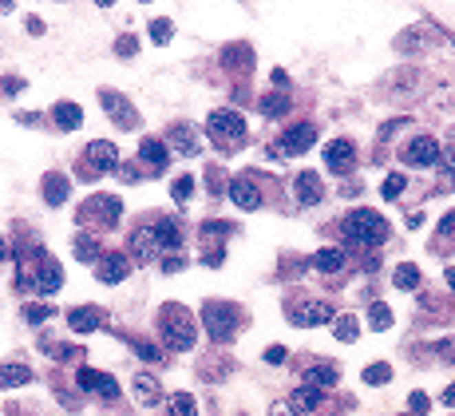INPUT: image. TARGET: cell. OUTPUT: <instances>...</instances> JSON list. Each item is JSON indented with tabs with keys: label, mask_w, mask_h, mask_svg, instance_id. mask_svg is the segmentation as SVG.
Segmentation results:
<instances>
[{
	"label": "cell",
	"mask_w": 455,
	"mask_h": 416,
	"mask_svg": "<svg viewBox=\"0 0 455 416\" xmlns=\"http://www.w3.org/2000/svg\"><path fill=\"white\" fill-rule=\"evenodd\" d=\"M24 28H28L32 36H40V32H44V20H40V17H28V20H24Z\"/></svg>",
	"instance_id": "cell-50"
},
{
	"label": "cell",
	"mask_w": 455,
	"mask_h": 416,
	"mask_svg": "<svg viewBox=\"0 0 455 416\" xmlns=\"http://www.w3.org/2000/svg\"><path fill=\"white\" fill-rule=\"evenodd\" d=\"M289 404H293V413H317V408H321V404H325V393H321V388H317V384H305V388H297V393H293V397H289Z\"/></svg>",
	"instance_id": "cell-20"
},
{
	"label": "cell",
	"mask_w": 455,
	"mask_h": 416,
	"mask_svg": "<svg viewBox=\"0 0 455 416\" xmlns=\"http://www.w3.org/2000/svg\"><path fill=\"white\" fill-rule=\"evenodd\" d=\"M443 230H455V210L447 214V218H443Z\"/></svg>",
	"instance_id": "cell-56"
},
{
	"label": "cell",
	"mask_w": 455,
	"mask_h": 416,
	"mask_svg": "<svg viewBox=\"0 0 455 416\" xmlns=\"http://www.w3.org/2000/svg\"><path fill=\"white\" fill-rule=\"evenodd\" d=\"M95 4H103V8H111V4H115V0H95Z\"/></svg>",
	"instance_id": "cell-58"
},
{
	"label": "cell",
	"mask_w": 455,
	"mask_h": 416,
	"mask_svg": "<svg viewBox=\"0 0 455 416\" xmlns=\"http://www.w3.org/2000/svg\"><path fill=\"white\" fill-rule=\"evenodd\" d=\"M16 92H24V80L20 76H4V96H16Z\"/></svg>",
	"instance_id": "cell-47"
},
{
	"label": "cell",
	"mask_w": 455,
	"mask_h": 416,
	"mask_svg": "<svg viewBox=\"0 0 455 416\" xmlns=\"http://www.w3.org/2000/svg\"><path fill=\"white\" fill-rule=\"evenodd\" d=\"M285 357H289V353H285V345H269V349H266V361H269V365H282Z\"/></svg>",
	"instance_id": "cell-46"
},
{
	"label": "cell",
	"mask_w": 455,
	"mask_h": 416,
	"mask_svg": "<svg viewBox=\"0 0 455 416\" xmlns=\"http://www.w3.org/2000/svg\"><path fill=\"white\" fill-rule=\"evenodd\" d=\"M388 381H392V365L372 361V365L364 368V384H388Z\"/></svg>",
	"instance_id": "cell-34"
},
{
	"label": "cell",
	"mask_w": 455,
	"mask_h": 416,
	"mask_svg": "<svg viewBox=\"0 0 455 416\" xmlns=\"http://www.w3.org/2000/svg\"><path fill=\"white\" fill-rule=\"evenodd\" d=\"M67 194H72V183H67L60 171H47V175H44V202H47V207H63V202H67Z\"/></svg>",
	"instance_id": "cell-17"
},
{
	"label": "cell",
	"mask_w": 455,
	"mask_h": 416,
	"mask_svg": "<svg viewBox=\"0 0 455 416\" xmlns=\"http://www.w3.org/2000/svg\"><path fill=\"white\" fill-rule=\"evenodd\" d=\"M16 0H0V8H4V12H8V8H12Z\"/></svg>",
	"instance_id": "cell-57"
},
{
	"label": "cell",
	"mask_w": 455,
	"mask_h": 416,
	"mask_svg": "<svg viewBox=\"0 0 455 416\" xmlns=\"http://www.w3.org/2000/svg\"><path fill=\"white\" fill-rule=\"evenodd\" d=\"M230 202H234L237 210H257L262 207L257 183H253V178H234V183H230Z\"/></svg>",
	"instance_id": "cell-13"
},
{
	"label": "cell",
	"mask_w": 455,
	"mask_h": 416,
	"mask_svg": "<svg viewBox=\"0 0 455 416\" xmlns=\"http://www.w3.org/2000/svg\"><path fill=\"white\" fill-rule=\"evenodd\" d=\"M443 404H447V408H455V384H447V388H443Z\"/></svg>",
	"instance_id": "cell-54"
},
{
	"label": "cell",
	"mask_w": 455,
	"mask_h": 416,
	"mask_svg": "<svg viewBox=\"0 0 455 416\" xmlns=\"http://www.w3.org/2000/svg\"><path fill=\"white\" fill-rule=\"evenodd\" d=\"M131 393H135V400L139 404H158V381H155V373H135V381H131Z\"/></svg>",
	"instance_id": "cell-22"
},
{
	"label": "cell",
	"mask_w": 455,
	"mask_h": 416,
	"mask_svg": "<svg viewBox=\"0 0 455 416\" xmlns=\"http://www.w3.org/2000/svg\"><path fill=\"white\" fill-rule=\"evenodd\" d=\"M8 254H12V246H8V242L0 238V262H4V258H8Z\"/></svg>",
	"instance_id": "cell-55"
},
{
	"label": "cell",
	"mask_w": 455,
	"mask_h": 416,
	"mask_svg": "<svg viewBox=\"0 0 455 416\" xmlns=\"http://www.w3.org/2000/svg\"><path fill=\"white\" fill-rule=\"evenodd\" d=\"M352 159H357V147L348 143V139H332V143L325 147V167H329V171H345Z\"/></svg>",
	"instance_id": "cell-16"
},
{
	"label": "cell",
	"mask_w": 455,
	"mask_h": 416,
	"mask_svg": "<svg viewBox=\"0 0 455 416\" xmlns=\"http://www.w3.org/2000/svg\"><path fill=\"white\" fill-rule=\"evenodd\" d=\"M202 238H230V222H202Z\"/></svg>",
	"instance_id": "cell-43"
},
{
	"label": "cell",
	"mask_w": 455,
	"mask_h": 416,
	"mask_svg": "<svg viewBox=\"0 0 455 416\" xmlns=\"http://www.w3.org/2000/svg\"><path fill=\"white\" fill-rule=\"evenodd\" d=\"M171 36H174V24H171V20H162V17L151 20V40H155V44H167Z\"/></svg>",
	"instance_id": "cell-40"
},
{
	"label": "cell",
	"mask_w": 455,
	"mask_h": 416,
	"mask_svg": "<svg viewBox=\"0 0 455 416\" xmlns=\"http://www.w3.org/2000/svg\"><path fill=\"white\" fill-rule=\"evenodd\" d=\"M119 210H123V202L115 194H95V198H87L79 207V222H95V226H103V230H111V226L119 222Z\"/></svg>",
	"instance_id": "cell-5"
},
{
	"label": "cell",
	"mask_w": 455,
	"mask_h": 416,
	"mask_svg": "<svg viewBox=\"0 0 455 416\" xmlns=\"http://www.w3.org/2000/svg\"><path fill=\"white\" fill-rule=\"evenodd\" d=\"M206 131L218 143H242L246 139V119L234 107H218V112H210V119H206Z\"/></svg>",
	"instance_id": "cell-3"
},
{
	"label": "cell",
	"mask_w": 455,
	"mask_h": 416,
	"mask_svg": "<svg viewBox=\"0 0 455 416\" xmlns=\"http://www.w3.org/2000/svg\"><path fill=\"white\" fill-rule=\"evenodd\" d=\"M424 222H427V214H424V210H412V214H408V230H420Z\"/></svg>",
	"instance_id": "cell-49"
},
{
	"label": "cell",
	"mask_w": 455,
	"mask_h": 416,
	"mask_svg": "<svg viewBox=\"0 0 455 416\" xmlns=\"http://www.w3.org/2000/svg\"><path fill=\"white\" fill-rule=\"evenodd\" d=\"M345 250H337V246H325V250H317L313 254V266L321 273H337V270H345Z\"/></svg>",
	"instance_id": "cell-25"
},
{
	"label": "cell",
	"mask_w": 455,
	"mask_h": 416,
	"mask_svg": "<svg viewBox=\"0 0 455 416\" xmlns=\"http://www.w3.org/2000/svg\"><path fill=\"white\" fill-rule=\"evenodd\" d=\"M142 4H151V0H142Z\"/></svg>",
	"instance_id": "cell-60"
},
{
	"label": "cell",
	"mask_w": 455,
	"mask_h": 416,
	"mask_svg": "<svg viewBox=\"0 0 455 416\" xmlns=\"http://www.w3.org/2000/svg\"><path fill=\"white\" fill-rule=\"evenodd\" d=\"M368 325H372V329H388V325H392V309H388L384 302H377L372 309H368Z\"/></svg>",
	"instance_id": "cell-36"
},
{
	"label": "cell",
	"mask_w": 455,
	"mask_h": 416,
	"mask_svg": "<svg viewBox=\"0 0 455 416\" xmlns=\"http://www.w3.org/2000/svg\"><path fill=\"white\" fill-rule=\"evenodd\" d=\"M420 278H424V273H420V266H416V262H400V266H396V273H392V282L400 289H420Z\"/></svg>",
	"instance_id": "cell-29"
},
{
	"label": "cell",
	"mask_w": 455,
	"mask_h": 416,
	"mask_svg": "<svg viewBox=\"0 0 455 416\" xmlns=\"http://www.w3.org/2000/svg\"><path fill=\"white\" fill-rule=\"evenodd\" d=\"M305 377H309V384H317V388H329V384H337V365H332V361H325V365L317 361V365H309Z\"/></svg>",
	"instance_id": "cell-31"
},
{
	"label": "cell",
	"mask_w": 455,
	"mask_h": 416,
	"mask_svg": "<svg viewBox=\"0 0 455 416\" xmlns=\"http://www.w3.org/2000/svg\"><path fill=\"white\" fill-rule=\"evenodd\" d=\"M24 318H28L32 325H40V321L52 318V309H47V305H24Z\"/></svg>",
	"instance_id": "cell-45"
},
{
	"label": "cell",
	"mask_w": 455,
	"mask_h": 416,
	"mask_svg": "<svg viewBox=\"0 0 455 416\" xmlns=\"http://www.w3.org/2000/svg\"><path fill=\"white\" fill-rule=\"evenodd\" d=\"M182 266H187V262H182V258H178V254H171V258L162 254V270H167V273H178V270H182Z\"/></svg>",
	"instance_id": "cell-48"
},
{
	"label": "cell",
	"mask_w": 455,
	"mask_h": 416,
	"mask_svg": "<svg viewBox=\"0 0 455 416\" xmlns=\"http://www.w3.org/2000/svg\"><path fill=\"white\" fill-rule=\"evenodd\" d=\"M115 56H119V60H135V56H139V36H119V40H115Z\"/></svg>",
	"instance_id": "cell-35"
},
{
	"label": "cell",
	"mask_w": 455,
	"mask_h": 416,
	"mask_svg": "<svg viewBox=\"0 0 455 416\" xmlns=\"http://www.w3.org/2000/svg\"><path fill=\"white\" fill-rule=\"evenodd\" d=\"M357 333H361V321L352 318H337V341H357Z\"/></svg>",
	"instance_id": "cell-38"
},
{
	"label": "cell",
	"mask_w": 455,
	"mask_h": 416,
	"mask_svg": "<svg viewBox=\"0 0 455 416\" xmlns=\"http://www.w3.org/2000/svg\"><path fill=\"white\" fill-rule=\"evenodd\" d=\"M158 333H162V341H167L174 353L194 349V318H190L187 305H178V302L162 305V313H158Z\"/></svg>",
	"instance_id": "cell-1"
},
{
	"label": "cell",
	"mask_w": 455,
	"mask_h": 416,
	"mask_svg": "<svg viewBox=\"0 0 455 416\" xmlns=\"http://www.w3.org/2000/svg\"><path fill=\"white\" fill-rule=\"evenodd\" d=\"M400 159L412 163V167H432V163H440V143H436L432 135H416V139L400 151Z\"/></svg>",
	"instance_id": "cell-9"
},
{
	"label": "cell",
	"mask_w": 455,
	"mask_h": 416,
	"mask_svg": "<svg viewBox=\"0 0 455 416\" xmlns=\"http://www.w3.org/2000/svg\"><path fill=\"white\" fill-rule=\"evenodd\" d=\"M447 159H455V143H452V147H447Z\"/></svg>",
	"instance_id": "cell-59"
},
{
	"label": "cell",
	"mask_w": 455,
	"mask_h": 416,
	"mask_svg": "<svg viewBox=\"0 0 455 416\" xmlns=\"http://www.w3.org/2000/svg\"><path fill=\"white\" fill-rule=\"evenodd\" d=\"M341 234L348 242H357V246H380V242L388 238V222L380 218L377 210H352L345 214V222H341Z\"/></svg>",
	"instance_id": "cell-2"
},
{
	"label": "cell",
	"mask_w": 455,
	"mask_h": 416,
	"mask_svg": "<svg viewBox=\"0 0 455 416\" xmlns=\"http://www.w3.org/2000/svg\"><path fill=\"white\" fill-rule=\"evenodd\" d=\"M32 286L40 289V293H56V289L63 286V270L52 262V258H44V270L32 273Z\"/></svg>",
	"instance_id": "cell-19"
},
{
	"label": "cell",
	"mask_w": 455,
	"mask_h": 416,
	"mask_svg": "<svg viewBox=\"0 0 455 416\" xmlns=\"http://www.w3.org/2000/svg\"><path fill=\"white\" fill-rule=\"evenodd\" d=\"M76 258H79V262H99V258H103L92 234H79V238H76Z\"/></svg>",
	"instance_id": "cell-33"
},
{
	"label": "cell",
	"mask_w": 455,
	"mask_h": 416,
	"mask_svg": "<svg viewBox=\"0 0 455 416\" xmlns=\"http://www.w3.org/2000/svg\"><path fill=\"white\" fill-rule=\"evenodd\" d=\"M103 377H107V373H99V368H79L76 373V381H79V388H92V393H99V384H103Z\"/></svg>",
	"instance_id": "cell-37"
},
{
	"label": "cell",
	"mask_w": 455,
	"mask_h": 416,
	"mask_svg": "<svg viewBox=\"0 0 455 416\" xmlns=\"http://www.w3.org/2000/svg\"><path fill=\"white\" fill-rule=\"evenodd\" d=\"M293 187H297V198L305 202V207H317V202L325 198V183H321V178L313 175V171H301Z\"/></svg>",
	"instance_id": "cell-15"
},
{
	"label": "cell",
	"mask_w": 455,
	"mask_h": 416,
	"mask_svg": "<svg viewBox=\"0 0 455 416\" xmlns=\"http://www.w3.org/2000/svg\"><path fill=\"white\" fill-rule=\"evenodd\" d=\"M432 44V32L427 28H420V24H412L408 32H400L396 36V52H420Z\"/></svg>",
	"instance_id": "cell-24"
},
{
	"label": "cell",
	"mask_w": 455,
	"mask_h": 416,
	"mask_svg": "<svg viewBox=\"0 0 455 416\" xmlns=\"http://www.w3.org/2000/svg\"><path fill=\"white\" fill-rule=\"evenodd\" d=\"M167 147L178 151V155H198V139H194V131H190L187 123H174V127L167 131Z\"/></svg>",
	"instance_id": "cell-18"
},
{
	"label": "cell",
	"mask_w": 455,
	"mask_h": 416,
	"mask_svg": "<svg viewBox=\"0 0 455 416\" xmlns=\"http://www.w3.org/2000/svg\"><path fill=\"white\" fill-rule=\"evenodd\" d=\"M313 143H317V127L313 123H293V127L282 135V143L269 147V155H305Z\"/></svg>",
	"instance_id": "cell-7"
},
{
	"label": "cell",
	"mask_w": 455,
	"mask_h": 416,
	"mask_svg": "<svg viewBox=\"0 0 455 416\" xmlns=\"http://www.w3.org/2000/svg\"><path fill=\"white\" fill-rule=\"evenodd\" d=\"M269 80L277 83V87H285V83H289V76H285L282 67H273V72H269Z\"/></svg>",
	"instance_id": "cell-53"
},
{
	"label": "cell",
	"mask_w": 455,
	"mask_h": 416,
	"mask_svg": "<svg viewBox=\"0 0 455 416\" xmlns=\"http://www.w3.org/2000/svg\"><path fill=\"white\" fill-rule=\"evenodd\" d=\"M99 107L111 115L115 127H123V131H135L142 123L139 112H135V103H131L127 96H119V92H111V87H99Z\"/></svg>",
	"instance_id": "cell-4"
},
{
	"label": "cell",
	"mask_w": 455,
	"mask_h": 416,
	"mask_svg": "<svg viewBox=\"0 0 455 416\" xmlns=\"http://www.w3.org/2000/svg\"><path fill=\"white\" fill-rule=\"evenodd\" d=\"M404 187H408V178H404V175H388L384 183H380V194H384V198H400Z\"/></svg>",
	"instance_id": "cell-39"
},
{
	"label": "cell",
	"mask_w": 455,
	"mask_h": 416,
	"mask_svg": "<svg viewBox=\"0 0 455 416\" xmlns=\"http://www.w3.org/2000/svg\"><path fill=\"white\" fill-rule=\"evenodd\" d=\"M257 107H262V115H269V119H282V115H289V96H282V92H273V96H262L257 99Z\"/></svg>",
	"instance_id": "cell-28"
},
{
	"label": "cell",
	"mask_w": 455,
	"mask_h": 416,
	"mask_svg": "<svg viewBox=\"0 0 455 416\" xmlns=\"http://www.w3.org/2000/svg\"><path fill=\"white\" fill-rule=\"evenodd\" d=\"M167 408H171V416H198V400L190 397V393H171Z\"/></svg>",
	"instance_id": "cell-32"
},
{
	"label": "cell",
	"mask_w": 455,
	"mask_h": 416,
	"mask_svg": "<svg viewBox=\"0 0 455 416\" xmlns=\"http://www.w3.org/2000/svg\"><path fill=\"white\" fill-rule=\"evenodd\" d=\"M99 325H103V309H95V305L67 309V329H72V333H95Z\"/></svg>",
	"instance_id": "cell-14"
},
{
	"label": "cell",
	"mask_w": 455,
	"mask_h": 416,
	"mask_svg": "<svg viewBox=\"0 0 455 416\" xmlns=\"http://www.w3.org/2000/svg\"><path fill=\"white\" fill-rule=\"evenodd\" d=\"M408 416H412V413H408Z\"/></svg>",
	"instance_id": "cell-61"
},
{
	"label": "cell",
	"mask_w": 455,
	"mask_h": 416,
	"mask_svg": "<svg viewBox=\"0 0 455 416\" xmlns=\"http://www.w3.org/2000/svg\"><path fill=\"white\" fill-rule=\"evenodd\" d=\"M158 234L155 226H139L135 234H131V254H135V266H147V262H155L158 258Z\"/></svg>",
	"instance_id": "cell-10"
},
{
	"label": "cell",
	"mask_w": 455,
	"mask_h": 416,
	"mask_svg": "<svg viewBox=\"0 0 455 416\" xmlns=\"http://www.w3.org/2000/svg\"><path fill=\"white\" fill-rule=\"evenodd\" d=\"M285 318L293 321V325H321V321L332 318V309L325 302H301V305H289Z\"/></svg>",
	"instance_id": "cell-11"
},
{
	"label": "cell",
	"mask_w": 455,
	"mask_h": 416,
	"mask_svg": "<svg viewBox=\"0 0 455 416\" xmlns=\"http://www.w3.org/2000/svg\"><path fill=\"white\" fill-rule=\"evenodd\" d=\"M202 321H206V333L214 337V341H230L234 325H237V313H234V305H226V302H206Z\"/></svg>",
	"instance_id": "cell-6"
},
{
	"label": "cell",
	"mask_w": 455,
	"mask_h": 416,
	"mask_svg": "<svg viewBox=\"0 0 455 416\" xmlns=\"http://www.w3.org/2000/svg\"><path fill=\"white\" fill-rule=\"evenodd\" d=\"M440 357H443V361H455V341H443V345H440Z\"/></svg>",
	"instance_id": "cell-51"
},
{
	"label": "cell",
	"mask_w": 455,
	"mask_h": 416,
	"mask_svg": "<svg viewBox=\"0 0 455 416\" xmlns=\"http://www.w3.org/2000/svg\"><path fill=\"white\" fill-rule=\"evenodd\" d=\"M83 163H87V171H92V175L119 171V147L107 143V139H95V143H87V151H83Z\"/></svg>",
	"instance_id": "cell-8"
},
{
	"label": "cell",
	"mask_w": 455,
	"mask_h": 416,
	"mask_svg": "<svg viewBox=\"0 0 455 416\" xmlns=\"http://www.w3.org/2000/svg\"><path fill=\"white\" fill-rule=\"evenodd\" d=\"M131 349L139 353L142 361H162V349H158V345H151V341H139V337H135V341H131Z\"/></svg>",
	"instance_id": "cell-42"
},
{
	"label": "cell",
	"mask_w": 455,
	"mask_h": 416,
	"mask_svg": "<svg viewBox=\"0 0 455 416\" xmlns=\"http://www.w3.org/2000/svg\"><path fill=\"white\" fill-rule=\"evenodd\" d=\"M408 408H412V416H424L427 408H432V400H427V393H420V388H416V393L408 397Z\"/></svg>",
	"instance_id": "cell-44"
},
{
	"label": "cell",
	"mask_w": 455,
	"mask_h": 416,
	"mask_svg": "<svg viewBox=\"0 0 455 416\" xmlns=\"http://www.w3.org/2000/svg\"><path fill=\"white\" fill-rule=\"evenodd\" d=\"M155 234H158V246H162V250H178V246H182V230H178V222H171V218L155 222Z\"/></svg>",
	"instance_id": "cell-27"
},
{
	"label": "cell",
	"mask_w": 455,
	"mask_h": 416,
	"mask_svg": "<svg viewBox=\"0 0 455 416\" xmlns=\"http://www.w3.org/2000/svg\"><path fill=\"white\" fill-rule=\"evenodd\" d=\"M52 119H56V127H60V131H76L79 123H83V107H79V103H67V99H60V103L52 107Z\"/></svg>",
	"instance_id": "cell-21"
},
{
	"label": "cell",
	"mask_w": 455,
	"mask_h": 416,
	"mask_svg": "<svg viewBox=\"0 0 455 416\" xmlns=\"http://www.w3.org/2000/svg\"><path fill=\"white\" fill-rule=\"evenodd\" d=\"M167 151H171V147L162 143V139H155V135H147L139 143V155L151 163V167H167Z\"/></svg>",
	"instance_id": "cell-26"
},
{
	"label": "cell",
	"mask_w": 455,
	"mask_h": 416,
	"mask_svg": "<svg viewBox=\"0 0 455 416\" xmlns=\"http://www.w3.org/2000/svg\"><path fill=\"white\" fill-rule=\"evenodd\" d=\"M222 64L230 67V72H250L253 67V48L250 44H230V48L222 52Z\"/></svg>",
	"instance_id": "cell-23"
},
{
	"label": "cell",
	"mask_w": 455,
	"mask_h": 416,
	"mask_svg": "<svg viewBox=\"0 0 455 416\" xmlns=\"http://www.w3.org/2000/svg\"><path fill=\"white\" fill-rule=\"evenodd\" d=\"M269 416H301V413H293L289 404H273V408H269Z\"/></svg>",
	"instance_id": "cell-52"
},
{
	"label": "cell",
	"mask_w": 455,
	"mask_h": 416,
	"mask_svg": "<svg viewBox=\"0 0 455 416\" xmlns=\"http://www.w3.org/2000/svg\"><path fill=\"white\" fill-rule=\"evenodd\" d=\"M127 270H131V262H127L123 254H103L99 262H95V273H99L103 286H119V282L127 278Z\"/></svg>",
	"instance_id": "cell-12"
},
{
	"label": "cell",
	"mask_w": 455,
	"mask_h": 416,
	"mask_svg": "<svg viewBox=\"0 0 455 416\" xmlns=\"http://www.w3.org/2000/svg\"><path fill=\"white\" fill-rule=\"evenodd\" d=\"M171 191H174V202H187L190 194H194V178H190V175H178Z\"/></svg>",
	"instance_id": "cell-41"
},
{
	"label": "cell",
	"mask_w": 455,
	"mask_h": 416,
	"mask_svg": "<svg viewBox=\"0 0 455 416\" xmlns=\"http://www.w3.org/2000/svg\"><path fill=\"white\" fill-rule=\"evenodd\" d=\"M32 368L28 365H0V388H16V384H28Z\"/></svg>",
	"instance_id": "cell-30"
}]
</instances>
